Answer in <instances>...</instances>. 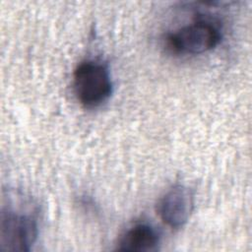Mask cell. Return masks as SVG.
Here are the masks:
<instances>
[{"label": "cell", "mask_w": 252, "mask_h": 252, "mask_svg": "<svg viewBox=\"0 0 252 252\" xmlns=\"http://www.w3.org/2000/svg\"><path fill=\"white\" fill-rule=\"evenodd\" d=\"M73 89L77 99L85 107L101 105L109 98L113 90L108 68L94 60L80 63L74 71Z\"/></svg>", "instance_id": "obj_1"}, {"label": "cell", "mask_w": 252, "mask_h": 252, "mask_svg": "<svg viewBox=\"0 0 252 252\" xmlns=\"http://www.w3.org/2000/svg\"><path fill=\"white\" fill-rule=\"evenodd\" d=\"M221 34L217 26L209 21H198L167 34V48L177 54H201L214 49Z\"/></svg>", "instance_id": "obj_2"}, {"label": "cell", "mask_w": 252, "mask_h": 252, "mask_svg": "<svg viewBox=\"0 0 252 252\" xmlns=\"http://www.w3.org/2000/svg\"><path fill=\"white\" fill-rule=\"evenodd\" d=\"M37 234V222L33 217L11 211L1 213L0 251H30Z\"/></svg>", "instance_id": "obj_3"}, {"label": "cell", "mask_w": 252, "mask_h": 252, "mask_svg": "<svg viewBox=\"0 0 252 252\" xmlns=\"http://www.w3.org/2000/svg\"><path fill=\"white\" fill-rule=\"evenodd\" d=\"M194 209V193L184 185L170 188L158 203V214L171 228L183 226Z\"/></svg>", "instance_id": "obj_4"}, {"label": "cell", "mask_w": 252, "mask_h": 252, "mask_svg": "<svg viewBox=\"0 0 252 252\" xmlns=\"http://www.w3.org/2000/svg\"><path fill=\"white\" fill-rule=\"evenodd\" d=\"M158 244L159 235L156 228L147 223H138L121 235L117 249L127 252H151L156 251Z\"/></svg>", "instance_id": "obj_5"}]
</instances>
